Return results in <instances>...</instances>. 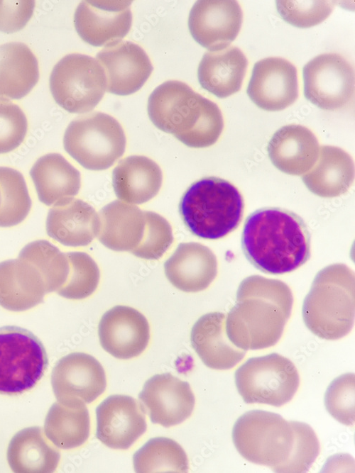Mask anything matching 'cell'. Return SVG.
<instances>
[{
  "instance_id": "7402d4cb",
  "label": "cell",
  "mask_w": 355,
  "mask_h": 473,
  "mask_svg": "<svg viewBox=\"0 0 355 473\" xmlns=\"http://www.w3.org/2000/svg\"><path fill=\"white\" fill-rule=\"evenodd\" d=\"M273 165L290 175H302L317 160L318 140L314 133L301 125H287L273 135L267 147Z\"/></svg>"
},
{
  "instance_id": "b9f144b4",
  "label": "cell",
  "mask_w": 355,
  "mask_h": 473,
  "mask_svg": "<svg viewBox=\"0 0 355 473\" xmlns=\"http://www.w3.org/2000/svg\"><path fill=\"white\" fill-rule=\"evenodd\" d=\"M1 191H0V206H1Z\"/></svg>"
},
{
  "instance_id": "ab89813d",
  "label": "cell",
  "mask_w": 355,
  "mask_h": 473,
  "mask_svg": "<svg viewBox=\"0 0 355 473\" xmlns=\"http://www.w3.org/2000/svg\"><path fill=\"white\" fill-rule=\"evenodd\" d=\"M27 130V118L21 108L6 99H0V154L16 149L24 140Z\"/></svg>"
},
{
  "instance_id": "4dcf8cb0",
  "label": "cell",
  "mask_w": 355,
  "mask_h": 473,
  "mask_svg": "<svg viewBox=\"0 0 355 473\" xmlns=\"http://www.w3.org/2000/svg\"><path fill=\"white\" fill-rule=\"evenodd\" d=\"M38 78V60L26 45L11 42L0 45V99L24 97Z\"/></svg>"
},
{
  "instance_id": "d590c367",
  "label": "cell",
  "mask_w": 355,
  "mask_h": 473,
  "mask_svg": "<svg viewBox=\"0 0 355 473\" xmlns=\"http://www.w3.org/2000/svg\"><path fill=\"white\" fill-rule=\"evenodd\" d=\"M69 274L64 284L56 292L69 299H83L94 292L99 282L100 272L94 260L82 252L66 253Z\"/></svg>"
},
{
  "instance_id": "9a60e30c",
  "label": "cell",
  "mask_w": 355,
  "mask_h": 473,
  "mask_svg": "<svg viewBox=\"0 0 355 473\" xmlns=\"http://www.w3.org/2000/svg\"><path fill=\"white\" fill-rule=\"evenodd\" d=\"M141 406L153 423L168 428L190 416L195 396L190 384L170 373L155 374L138 394Z\"/></svg>"
},
{
  "instance_id": "5bb4252c",
  "label": "cell",
  "mask_w": 355,
  "mask_h": 473,
  "mask_svg": "<svg viewBox=\"0 0 355 473\" xmlns=\"http://www.w3.org/2000/svg\"><path fill=\"white\" fill-rule=\"evenodd\" d=\"M242 20V10L236 1L200 0L190 10L188 27L197 43L214 51L227 48L234 40Z\"/></svg>"
},
{
  "instance_id": "44dd1931",
  "label": "cell",
  "mask_w": 355,
  "mask_h": 473,
  "mask_svg": "<svg viewBox=\"0 0 355 473\" xmlns=\"http://www.w3.org/2000/svg\"><path fill=\"white\" fill-rule=\"evenodd\" d=\"M226 318L221 312L206 313L195 322L191 330L192 347L203 363L214 369L234 367L246 352L236 347L228 338Z\"/></svg>"
},
{
  "instance_id": "ffe728a7",
  "label": "cell",
  "mask_w": 355,
  "mask_h": 473,
  "mask_svg": "<svg viewBox=\"0 0 355 473\" xmlns=\"http://www.w3.org/2000/svg\"><path fill=\"white\" fill-rule=\"evenodd\" d=\"M165 274L177 289L197 292L207 289L217 274L212 251L197 243H180L164 264Z\"/></svg>"
},
{
  "instance_id": "83f0119b",
  "label": "cell",
  "mask_w": 355,
  "mask_h": 473,
  "mask_svg": "<svg viewBox=\"0 0 355 473\" xmlns=\"http://www.w3.org/2000/svg\"><path fill=\"white\" fill-rule=\"evenodd\" d=\"M302 179L307 188L320 197L339 196L345 194L353 183V160L340 148L322 145L317 162Z\"/></svg>"
},
{
  "instance_id": "4316f807",
  "label": "cell",
  "mask_w": 355,
  "mask_h": 473,
  "mask_svg": "<svg viewBox=\"0 0 355 473\" xmlns=\"http://www.w3.org/2000/svg\"><path fill=\"white\" fill-rule=\"evenodd\" d=\"M99 216L98 239L107 248L131 252L141 243L146 218L138 206L115 200L104 206Z\"/></svg>"
},
{
  "instance_id": "8fae6325",
  "label": "cell",
  "mask_w": 355,
  "mask_h": 473,
  "mask_svg": "<svg viewBox=\"0 0 355 473\" xmlns=\"http://www.w3.org/2000/svg\"><path fill=\"white\" fill-rule=\"evenodd\" d=\"M302 75L305 98L322 109L341 108L354 95V68L339 54L316 56L305 65Z\"/></svg>"
},
{
  "instance_id": "484cf974",
  "label": "cell",
  "mask_w": 355,
  "mask_h": 473,
  "mask_svg": "<svg viewBox=\"0 0 355 473\" xmlns=\"http://www.w3.org/2000/svg\"><path fill=\"white\" fill-rule=\"evenodd\" d=\"M163 182L160 167L151 159L131 155L121 160L112 172L116 196L130 204L146 203L158 193Z\"/></svg>"
},
{
  "instance_id": "74e56055",
  "label": "cell",
  "mask_w": 355,
  "mask_h": 473,
  "mask_svg": "<svg viewBox=\"0 0 355 473\" xmlns=\"http://www.w3.org/2000/svg\"><path fill=\"white\" fill-rule=\"evenodd\" d=\"M334 6V1H276L281 18L298 28H310L322 23Z\"/></svg>"
},
{
  "instance_id": "e575fe53",
  "label": "cell",
  "mask_w": 355,
  "mask_h": 473,
  "mask_svg": "<svg viewBox=\"0 0 355 473\" xmlns=\"http://www.w3.org/2000/svg\"><path fill=\"white\" fill-rule=\"evenodd\" d=\"M0 227L21 223L28 215L31 199L23 174L18 170L0 167Z\"/></svg>"
},
{
  "instance_id": "277c9868",
  "label": "cell",
  "mask_w": 355,
  "mask_h": 473,
  "mask_svg": "<svg viewBox=\"0 0 355 473\" xmlns=\"http://www.w3.org/2000/svg\"><path fill=\"white\" fill-rule=\"evenodd\" d=\"M147 109L158 128L190 148L212 145L224 128L218 106L178 80L158 86L148 98Z\"/></svg>"
},
{
  "instance_id": "d4e9b609",
  "label": "cell",
  "mask_w": 355,
  "mask_h": 473,
  "mask_svg": "<svg viewBox=\"0 0 355 473\" xmlns=\"http://www.w3.org/2000/svg\"><path fill=\"white\" fill-rule=\"evenodd\" d=\"M30 176L39 201L48 206L73 199L81 186L80 172L58 153L39 157L32 166Z\"/></svg>"
},
{
  "instance_id": "3957f363",
  "label": "cell",
  "mask_w": 355,
  "mask_h": 473,
  "mask_svg": "<svg viewBox=\"0 0 355 473\" xmlns=\"http://www.w3.org/2000/svg\"><path fill=\"white\" fill-rule=\"evenodd\" d=\"M232 439L244 458L275 472H300L311 452L308 424L263 410L241 415Z\"/></svg>"
},
{
  "instance_id": "603a6c76",
  "label": "cell",
  "mask_w": 355,
  "mask_h": 473,
  "mask_svg": "<svg viewBox=\"0 0 355 473\" xmlns=\"http://www.w3.org/2000/svg\"><path fill=\"white\" fill-rule=\"evenodd\" d=\"M46 232L54 240L69 247L86 246L99 232L100 220L87 202L72 199L53 206L48 213Z\"/></svg>"
},
{
  "instance_id": "cb8c5ba5",
  "label": "cell",
  "mask_w": 355,
  "mask_h": 473,
  "mask_svg": "<svg viewBox=\"0 0 355 473\" xmlns=\"http://www.w3.org/2000/svg\"><path fill=\"white\" fill-rule=\"evenodd\" d=\"M47 294L44 280L36 267L23 259L0 262V306L11 311L32 308Z\"/></svg>"
},
{
  "instance_id": "8992f818",
  "label": "cell",
  "mask_w": 355,
  "mask_h": 473,
  "mask_svg": "<svg viewBox=\"0 0 355 473\" xmlns=\"http://www.w3.org/2000/svg\"><path fill=\"white\" fill-rule=\"evenodd\" d=\"M244 208L238 189L227 180L207 177L192 183L182 195L179 211L188 230L204 239H219L240 224Z\"/></svg>"
},
{
  "instance_id": "2e32d148",
  "label": "cell",
  "mask_w": 355,
  "mask_h": 473,
  "mask_svg": "<svg viewBox=\"0 0 355 473\" xmlns=\"http://www.w3.org/2000/svg\"><path fill=\"white\" fill-rule=\"evenodd\" d=\"M246 92L260 108L283 110L298 97L297 69L282 57L262 59L253 66Z\"/></svg>"
},
{
  "instance_id": "30bf717a",
  "label": "cell",
  "mask_w": 355,
  "mask_h": 473,
  "mask_svg": "<svg viewBox=\"0 0 355 473\" xmlns=\"http://www.w3.org/2000/svg\"><path fill=\"white\" fill-rule=\"evenodd\" d=\"M237 390L246 404L281 406L296 393L300 377L295 365L278 353L247 360L235 372Z\"/></svg>"
},
{
  "instance_id": "f35d334b",
  "label": "cell",
  "mask_w": 355,
  "mask_h": 473,
  "mask_svg": "<svg viewBox=\"0 0 355 473\" xmlns=\"http://www.w3.org/2000/svg\"><path fill=\"white\" fill-rule=\"evenodd\" d=\"M354 374L346 373L334 379L324 395L327 411L344 425L354 423Z\"/></svg>"
},
{
  "instance_id": "4fadbf2b",
  "label": "cell",
  "mask_w": 355,
  "mask_h": 473,
  "mask_svg": "<svg viewBox=\"0 0 355 473\" xmlns=\"http://www.w3.org/2000/svg\"><path fill=\"white\" fill-rule=\"evenodd\" d=\"M51 384L59 402L89 404L104 391L106 379L104 368L97 359L84 352H72L56 363Z\"/></svg>"
},
{
  "instance_id": "9c48e42d",
  "label": "cell",
  "mask_w": 355,
  "mask_h": 473,
  "mask_svg": "<svg viewBox=\"0 0 355 473\" xmlns=\"http://www.w3.org/2000/svg\"><path fill=\"white\" fill-rule=\"evenodd\" d=\"M49 82L55 102L72 113L93 110L106 90V75L100 63L80 53L68 54L58 61Z\"/></svg>"
},
{
  "instance_id": "ac0fdd59",
  "label": "cell",
  "mask_w": 355,
  "mask_h": 473,
  "mask_svg": "<svg viewBox=\"0 0 355 473\" xmlns=\"http://www.w3.org/2000/svg\"><path fill=\"white\" fill-rule=\"evenodd\" d=\"M103 349L118 359L126 360L141 355L150 338L146 317L136 309L116 306L102 316L98 328Z\"/></svg>"
},
{
  "instance_id": "8d00e7d4",
  "label": "cell",
  "mask_w": 355,
  "mask_h": 473,
  "mask_svg": "<svg viewBox=\"0 0 355 473\" xmlns=\"http://www.w3.org/2000/svg\"><path fill=\"white\" fill-rule=\"evenodd\" d=\"M145 230L139 245L131 252L146 260L160 258L173 241L172 228L168 221L153 211H144Z\"/></svg>"
},
{
  "instance_id": "d6a6232c",
  "label": "cell",
  "mask_w": 355,
  "mask_h": 473,
  "mask_svg": "<svg viewBox=\"0 0 355 473\" xmlns=\"http://www.w3.org/2000/svg\"><path fill=\"white\" fill-rule=\"evenodd\" d=\"M133 468L138 473L186 472L188 460L182 447L175 440L164 437L150 439L133 456Z\"/></svg>"
},
{
  "instance_id": "52a82bcc",
  "label": "cell",
  "mask_w": 355,
  "mask_h": 473,
  "mask_svg": "<svg viewBox=\"0 0 355 473\" xmlns=\"http://www.w3.org/2000/svg\"><path fill=\"white\" fill-rule=\"evenodd\" d=\"M126 144L120 123L102 112L71 121L63 137L65 151L83 167L94 171L111 167L123 155Z\"/></svg>"
},
{
  "instance_id": "d6986e66",
  "label": "cell",
  "mask_w": 355,
  "mask_h": 473,
  "mask_svg": "<svg viewBox=\"0 0 355 473\" xmlns=\"http://www.w3.org/2000/svg\"><path fill=\"white\" fill-rule=\"evenodd\" d=\"M106 79V91L116 95L137 91L150 77L153 66L138 45L120 41L105 47L97 55Z\"/></svg>"
},
{
  "instance_id": "6da1fadb",
  "label": "cell",
  "mask_w": 355,
  "mask_h": 473,
  "mask_svg": "<svg viewBox=\"0 0 355 473\" xmlns=\"http://www.w3.org/2000/svg\"><path fill=\"white\" fill-rule=\"evenodd\" d=\"M293 304L283 282L260 275L245 278L226 318L229 340L239 348L260 350L275 345L282 336Z\"/></svg>"
},
{
  "instance_id": "f546056e",
  "label": "cell",
  "mask_w": 355,
  "mask_h": 473,
  "mask_svg": "<svg viewBox=\"0 0 355 473\" xmlns=\"http://www.w3.org/2000/svg\"><path fill=\"white\" fill-rule=\"evenodd\" d=\"M60 458L59 450L47 440L38 426L26 428L11 440L7 449L8 463L16 473H50Z\"/></svg>"
},
{
  "instance_id": "836d02e7",
  "label": "cell",
  "mask_w": 355,
  "mask_h": 473,
  "mask_svg": "<svg viewBox=\"0 0 355 473\" xmlns=\"http://www.w3.org/2000/svg\"><path fill=\"white\" fill-rule=\"evenodd\" d=\"M18 257L36 267L43 277L47 294L56 291L67 278L70 267L66 253L48 240H37L26 245Z\"/></svg>"
},
{
  "instance_id": "7a4b0ae2",
  "label": "cell",
  "mask_w": 355,
  "mask_h": 473,
  "mask_svg": "<svg viewBox=\"0 0 355 473\" xmlns=\"http://www.w3.org/2000/svg\"><path fill=\"white\" fill-rule=\"evenodd\" d=\"M241 247L246 259L266 274H282L303 265L310 257V235L297 213L266 207L246 219Z\"/></svg>"
},
{
  "instance_id": "ba28073f",
  "label": "cell",
  "mask_w": 355,
  "mask_h": 473,
  "mask_svg": "<svg viewBox=\"0 0 355 473\" xmlns=\"http://www.w3.org/2000/svg\"><path fill=\"white\" fill-rule=\"evenodd\" d=\"M48 365L45 349L31 331L0 328V394L19 395L33 389Z\"/></svg>"
},
{
  "instance_id": "f1b7e54d",
  "label": "cell",
  "mask_w": 355,
  "mask_h": 473,
  "mask_svg": "<svg viewBox=\"0 0 355 473\" xmlns=\"http://www.w3.org/2000/svg\"><path fill=\"white\" fill-rule=\"evenodd\" d=\"M248 60L237 47L208 51L198 67L201 87L218 98H226L239 91L247 69Z\"/></svg>"
},
{
  "instance_id": "60d3db41",
  "label": "cell",
  "mask_w": 355,
  "mask_h": 473,
  "mask_svg": "<svg viewBox=\"0 0 355 473\" xmlns=\"http://www.w3.org/2000/svg\"><path fill=\"white\" fill-rule=\"evenodd\" d=\"M34 6L33 0H0V31L11 33L21 30L31 19Z\"/></svg>"
},
{
  "instance_id": "1f68e13d",
  "label": "cell",
  "mask_w": 355,
  "mask_h": 473,
  "mask_svg": "<svg viewBox=\"0 0 355 473\" xmlns=\"http://www.w3.org/2000/svg\"><path fill=\"white\" fill-rule=\"evenodd\" d=\"M89 411L81 401L55 402L44 424L45 434L56 447L69 450L83 445L89 438Z\"/></svg>"
},
{
  "instance_id": "7c38bea8",
  "label": "cell",
  "mask_w": 355,
  "mask_h": 473,
  "mask_svg": "<svg viewBox=\"0 0 355 473\" xmlns=\"http://www.w3.org/2000/svg\"><path fill=\"white\" fill-rule=\"evenodd\" d=\"M131 1H82L74 15L80 37L88 44L109 46L122 40L132 23Z\"/></svg>"
},
{
  "instance_id": "e0dca14e",
  "label": "cell",
  "mask_w": 355,
  "mask_h": 473,
  "mask_svg": "<svg viewBox=\"0 0 355 473\" xmlns=\"http://www.w3.org/2000/svg\"><path fill=\"white\" fill-rule=\"evenodd\" d=\"M140 403L126 395H111L96 408V437L106 446L125 450L146 430Z\"/></svg>"
},
{
  "instance_id": "5b68a950",
  "label": "cell",
  "mask_w": 355,
  "mask_h": 473,
  "mask_svg": "<svg viewBox=\"0 0 355 473\" xmlns=\"http://www.w3.org/2000/svg\"><path fill=\"white\" fill-rule=\"evenodd\" d=\"M307 328L320 338L334 340L346 335L354 323V272L344 264L322 269L315 276L302 305Z\"/></svg>"
}]
</instances>
